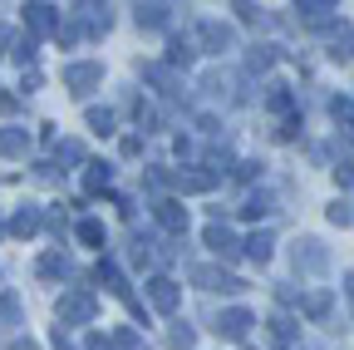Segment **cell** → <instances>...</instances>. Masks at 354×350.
<instances>
[{"label":"cell","instance_id":"obj_31","mask_svg":"<svg viewBox=\"0 0 354 350\" xmlns=\"http://www.w3.org/2000/svg\"><path fill=\"white\" fill-rule=\"evenodd\" d=\"M15 321H20V296L0 291V326H15Z\"/></svg>","mask_w":354,"mask_h":350},{"label":"cell","instance_id":"obj_48","mask_svg":"<svg viewBox=\"0 0 354 350\" xmlns=\"http://www.w3.org/2000/svg\"><path fill=\"white\" fill-rule=\"evenodd\" d=\"M300 350H305V345H300Z\"/></svg>","mask_w":354,"mask_h":350},{"label":"cell","instance_id":"obj_17","mask_svg":"<svg viewBox=\"0 0 354 350\" xmlns=\"http://www.w3.org/2000/svg\"><path fill=\"white\" fill-rule=\"evenodd\" d=\"M133 20H138V30H167L172 6H138V10H133Z\"/></svg>","mask_w":354,"mask_h":350},{"label":"cell","instance_id":"obj_30","mask_svg":"<svg viewBox=\"0 0 354 350\" xmlns=\"http://www.w3.org/2000/svg\"><path fill=\"white\" fill-rule=\"evenodd\" d=\"M325 217H330V222H335V227H354V202H344V198H335Z\"/></svg>","mask_w":354,"mask_h":350},{"label":"cell","instance_id":"obj_26","mask_svg":"<svg viewBox=\"0 0 354 350\" xmlns=\"http://www.w3.org/2000/svg\"><path fill=\"white\" fill-rule=\"evenodd\" d=\"M167 183H177L183 193H207L212 188V173H172Z\"/></svg>","mask_w":354,"mask_h":350},{"label":"cell","instance_id":"obj_35","mask_svg":"<svg viewBox=\"0 0 354 350\" xmlns=\"http://www.w3.org/2000/svg\"><path fill=\"white\" fill-rule=\"evenodd\" d=\"M10 55H15L20 64H35V55H39V50H35V35H20L15 45H10Z\"/></svg>","mask_w":354,"mask_h":350},{"label":"cell","instance_id":"obj_4","mask_svg":"<svg viewBox=\"0 0 354 350\" xmlns=\"http://www.w3.org/2000/svg\"><path fill=\"white\" fill-rule=\"evenodd\" d=\"M192 281H197L202 291H221V296H241V291H246L241 277L221 272V267H192Z\"/></svg>","mask_w":354,"mask_h":350},{"label":"cell","instance_id":"obj_24","mask_svg":"<svg viewBox=\"0 0 354 350\" xmlns=\"http://www.w3.org/2000/svg\"><path fill=\"white\" fill-rule=\"evenodd\" d=\"M300 306H305V316H310V321H325V316H330V306H335V296H330V291H310Z\"/></svg>","mask_w":354,"mask_h":350},{"label":"cell","instance_id":"obj_27","mask_svg":"<svg viewBox=\"0 0 354 350\" xmlns=\"http://www.w3.org/2000/svg\"><path fill=\"white\" fill-rule=\"evenodd\" d=\"M330 114H335V123L344 128V134L354 139V99H330Z\"/></svg>","mask_w":354,"mask_h":350},{"label":"cell","instance_id":"obj_39","mask_svg":"<svg viewBox=\"0 0 354 350\" xmlns=\"http://www.w3.org/2000/svg\"><path fill=\"white\" fill-rule=\"evenodd\" d=\"M335 183H339V188H354V163H339V168H335Z\"/></svg>","mask_w":354,"mask_h":350},{"label":"cell","instance_id":"obj_1","mask_svg":"<svg viewBox=\"0 0 354 350\" xmlns=\"http://www.w3.org/2000/svg\"><path fill=\"white\" fill-rule=\"evenodd\" d=\"M55 311H59V321H64V326H88V321L99 316V296L88 291V286H74V291H64V296H59Z\"/></svg>","mask_w":354,"mask_h":350},{"label":"cell","instance_id":"obj_23","mask_svg":"<svg viewBox=\"0 0 354 350\" xmlns=\"http://www.w3.org/2000/svg\"><path fill=\"white\" fill-rule=\"evenodd\" d=\"M192 345H197V331L187 321H172L167 326V350H192Z\"/></svg>","mask_w":354,"mask_h":350},{"label":"cell","instance_id":"obj_15","mask_svg":"<svg viewBox=\"0 0 354 350\" xmlns=\"http://www.w3.org/2000/svg\"><path fill=\"white\" fill-rule=\"evenodd\" d=\"M39 222H44V212H39L35 202H25V207L10 217V232H15V237H35V232H39Z\"/></svg>","mask_w":354,"mask_h":350},{"label":"cell","instance_id":"obj_14","mask_svg":"<svg viewBox=\"0 0 354 350\" xmlns=\"http://www.w3.org/2000/svg\"><path fill=\"white\" fill-rule=\"evenodd\" d=\"M143 79L153 84L158 94H167V99H177V94H183V89H177V74H172L167 64H143Z\"/></svg>","mask_w":354,"mask_h":350},{"label":"cell","instance_id":"obj_41","mask_svg":"<svg viewBox=\"0 0 354 350\" xmlns=\"http://www.w3.org/2000/svg\"><path fill=\"white\" fill-rule=\"evenodd\" d=\"M256 173H261V163H236V178H241V183H251Z\"/></svg>","mask_w":354,"mask_h":350},{"label":"cell","instance_id":"obj_45","mask_svg":"<svg viewBox=\"0 0 354 350\" xmlns=\"http://www.w3.org/2000/svg\"><path fill=\"white\" fill-rule=\"evenodd\" d=\"M10 45H15V35H10V30H6V25H0V55H6V50H10Z\"/></svg>","mask_w":354,"mask_h":350},{"label":"cell","instance_id":"obj_38","mask_svg":"<svg viewBox=\"0 0 354 350\" xmlns=\"http://www.w3.org/2000/svg\"><path fill=\"white\" fill-rule=\"evenodd\" d=\"M84 350H113V340H109L104 331H88V335H84Z\"/></svg>","mask_w":354,"mask_h":350},{"label":"cell","instance_id":"obj_37","mask_svg":"<svg viewBox=\"0 0 354 350\" xmlns=\"http://www.w3.org/2000/svg\"><path fill=\"white\" fill-rule=\"evenodd\" d=\"M271 335H276V340H295V326H290L286 316H271Z\"/></svg>","mask_w":354,"mask_h":350},{"label":"cell","instance_id":"obj_20","mask_svg":"<svg viewBox=\"0 0 354 350\" xmlns=\"http://www.w3.org/2000/svg\"><path fill=\"white\" fill-rule=\"evenodd\" d=\"M74 237H79L84 247H104V242H109V232H104V222H99V217H79Z\"/></svg>","mask_w":354,"mask_h":350},{"label":"cell","instance_id":"obj_44","mask_svg":"<svg viewBox=\"0 0 354 350\" xmlns=\"http://www.w3.org/2000/svg\"><path fill=\"white\" fill-rule=\"evenodd\" d=\"M10 350H39V345H35L30 335H15V340H10Z\"/></svg>","mask_w":354,"mask_h":350},{"label":"cell","instance_id":"obj_2","mask_svg":"<svg viewBox=\"0 0 354 350\" xmlns=\"http://www.w3.org/2000/svg\"><path fill=\"white\" fill-rule=\"evenodd\" d=\"M104 84V64L99 60H74V64H64V89L74 94V99H88Z\"/></svg>","mask_w":354,"mask_h":350},{"label":"cell","instance_id":"obj_21","mask_svg":"<svg viewBox=\"0 0 354 350\" xmlns=\"http://www.w3.org/2000/svg\"><path fill=\"white\" fill-rule=\"evenodd\" d=\"M109 183H113V168H109V163H88V173H84V193L94 198V193H104Z\"/></svg>","mask_w":354,"mask_h":350},{"label":"cell","instance_id":"obj_19","mask_svg":"<svg viewBox=\"0 0 354 350\" xmlns=\"http://www.w3.org/2000/svg\"><path fill=\"white\" fill-rule=\"evenodd\" d=\"M241 247H246L251 261H261V267H266V261H271V252H276V237H271V232H251Z\"/></svg>","mask_w":354,"mask_h":350},{"label":"cell","instance_id":"obj_22","mask_svg":"<svg viewBox=\"0 0 354 350\" xmlns=\"http://www.w3.org/2000/svg\"><path fill=\"white\" fill-rule=\"evenodd\" d=\"M266 109H271V114H290V109H295L290 84H271V89H266Z\"/></svg>","mask_w":354,"mask_h":350},{"label":"cell","instance_id":"obj_7","mask_svg":"<svg viewBox=\"0 0 354 350\" xmlns=\"http://www.w3.org/2000/svg\"><path fill=\"white\" fill-rule=\"evenodd\" d=\"M251 326H256V316L246 311V306H232V311H221V316H216V326H212V331H216L221 340H246V335H251Z\"/></svg>","mask_w":354,"mask_h":350},{"label":"cell","instance_id":"obj_11","mask_svg":"<svg viewBox=\"0 0 354 350\" xmlns=\"http://www.w3.org/2000/svg\"><path fill=\"white\" fill-rule=\"evenodd\" d=\"M202 242H207V247H212V252H216L221 261H232V256L241 252V242H236V232H232V227H221V222H212V227L202 232Z\"/></svg>","mask_w":354,"mask_h":350},{"label":"cell","instance_id":"obj_5","mask_svg":"<svg viewBox=\"0 0 354 350\" xmlns=\"http://www.w3.org/2000/svg\"><path fill=\"white\" fill-rule=\"evenodd\" d=\"M94 277H99V281L109 286V296H118V301L128 306V311H133V316H143V301H138V296H133V291H128V281H123V272L113 267V261H109V256L99 261V272H94Z\"/></svg>","mask_w":354,"mask_h":350},{"label":"cell","instance_id":"obj_33","mask_svg":"<svg viewBox=\"0 0 354 350\" xmlns=\"http://www.w3.org/2000/svg\"><path fill=\"white\" fill-rule=\"evenodd\" d=\"M133 119H138L143 134H158V109H153V104H143V99H138V104H133Z\"/></svg>","mask_w":354,"mask_h":350},{"label":"cell","instance_id":"obj_42","mask_svg":"<svg viewBox=\"0 0 354 350\" xmlns=\"http://www.w3.org/2000/svg\"><path fill=\"white\" fill-rule=\"evenodd\" d=\"M232 10H236V20H246V25H251V20H256V15H261V10H256V6H246V0H241V6H232Z\"/></svg>","mask_w":354,"mask_h":350},{"label":"cell","instance_id":"obj_28","mask_svg":"<svg viewBox=\"0 0 354 350\" xmlns=\"http://www.w3.org/2000/svg\"><path fill=\"white\" fill-rule=\"evenodd\" d=\"M330 60H335V64H349V60H354V35H349V30H339V35H335Z\"/></svg>","mask_w":354,"mask_h":350},{"label":"cell","instance_id":"obj_36","mask_svg":"<svg viewBox=\"0 0 354 350\" xmlns=\"http://www.w3.org/2000/svg\"><path fill=\"white\" fill-rule=\"evenodd\" d=\"M88 128L94 134H113V109H88Z\"/></svg>","mask_w":354,"mask_h":350},{"label":"cell","instance_id":"obj_34","mask_svg":"<svg viewBox=\"0 0 354 350\" xmlns=\"http://www.w3.org/2000/svg\"><path fill=\"white\" fill-rule=\"evenodd\" d=\"M271 207H276V202H271V193H251V198L241 202V212H246V217H266Z\"/></svg>","mask_w":354,"mask_h":350},{"label":"cell","instance_id":"obj_8","mask_svg":"<svg viewBox=\"0 0 354 350\" xmlns=\"http://www.w3.org/2000/svg\"><path fill=\"white\" fill-rule=\"evenodd\" d=\"M153 217H158V227L172 232V237H183V232H187V207H183V202H172V198H158V202H153Z\"/></svg>","mask_w":354,"mask_h":350},{"label":"cell","instance_id":"obj_16","mask_svg":"<svg viewBox=\"0 0 354 350\" xmlns=\"http://www.w3.org/2000/svg\"><path fill=\"white\" fill-rule=\"evenodd\" d=\"M25 153H30L25 128H0V158H25Z\"/></svg>","mask_w":354,"mask_h":350},{"label":"cell","instance_id":"obj_32","mask_svg":"<svg viewBox=\"0 0 354 350\" xmlns=\"http://www.w3.org/2000/svg\"><path fill=\"white\" fill-rule=\"evenodd\" d=\"M55 163H84V143H79V139L55 143Z\"/></svg>","mask_w":354,"mask_h":350},{"label":"cell","instance_id":"obj_40","mask_svg":"<svg viewBox=\"0 0 354 350\" xmlns=\"http://www.w3.org/2000/svg\"><path fill=\"white\" fill-rule=\"evenodd\" d=\"M118 148H123V158H133V153H143V139H138V134H128Z\"/></svg>","mask_w":354,"mask_h":350},{"label":"cell","instance_id":"obj_6","mask_svg":"<svg viewBox=\"0 0 354 350\" xmlns=\"http://www.w3.org/2000/svg\"><path fill=\"white\" fill-rule=\"evenodd\" d=\"M197 40H202L207 55H221V50L236 45V30H232L227 20H197Z\"/></svg>","mask_w":354,"mask_h":350},{"label":"cell","instance_id":"obj_18","mask_svg":"<svg viewBox=\"0 0 354 350\" xmlns=\"http://www.w3.org/2000/svg\"><path fill=\"white\" fill-rule=\"evenodd\" d=\"M192 60H197V50L187 45V40L172 35V40H167V69H172V74H177V69H192Z\"/></svg>","mask_w":354,"mask_h":350},{"label":"cell","instance_id":"obj_46","mask_svg":"<svg viewBox=\"0 0 354 350\" xmlns=\"http://www.w3.org/2000/svg\"><path fill=\"white\" fill-rule=\"evenodd\" d=\"M55 350H74V345H69V335H64V326L55 331Z\"/></svg>","mask_w":354,"mask_h":350},{"label":"cell","instance_id":"obj_10","mask_svg":"<svg viewBox=\"0 0 354 350\" xmlns=\"http://www.w3.org/2000/svg\"><path fill=\"white\" fill-rule=\"evenodd\" d=\"M295 10H300V25L305 30H335V15H330L335 6H330V0H300Z\"/></svg>","mask_w":354,"mask_h":350},{"label":"cell","instance_id":"obj_13","mask_svg":"<svg viewBox=\"0 0 354 350\" xmlns=\"http://www.w3.org/2000/svg\"><path fill=\"white\" fill-rule=\"evenodd\" d=\"M25 25H30L35 35H55V30H59V10H55V6H25Z\"/></svg>","mask_w":354,"mask_h":350},{"label":"cell","instance_id":"obj_43","mask_svg":"<svg viewBox=\"0 0 354 350\" xmlns=\"http://www.w3.org/2000/svg\"><path fill=\"white\" fill-rule=\"evenodd\" d=\"M15 109H20V99H15V94H0V114H15Z\"/></svg>","mask_w":354,"mask_h":350},{"label":"cell","instance_id":"obj_12","mask_svg":"<svg viewBox=\"0 0 354 350\" xmlns=\"http://www.w3.org/2000/svg\"><path fill=\"white\" fill-rule=\"evenodd\" d=\"M35 272H39L44 281H59V277H69V272H74V261H69V252H64V247H55V252H44V256L35 261Z\"/></svg>","mask_w":354,"mask_h":350},{"label":"cell","instance_id":"obj_9","mask_svg":"<svg viewBox=\"0 0 354 350\" xmlns=\"http://www.w3.org/2000/svg\"><path fill=\"white\" fill-rule=\"evenodd\" d=\"M148 301H153V311L172 316L177 301H183V291H177V281H167V277H153V281H148Z\"/></svg>","mask_w":354,"mask_h":350},{"label":"cell","instance_id":"obj_25","mask_svg":"<svg viewBox=\"0 0 354 350\" xmlns=\"http://www.w3.org/2000/svg\"><path fill=\"white\" fill-rule=\"evenodd\" d=\"M276 64V45H251V55H246V69L251 74H266Z\"/></svg>","mask_w":354,"mask_h":350},{"label":"cell","instance_id":"obj_29","mask_svg":"<svg viewBox=\"0 0 354 350\" xmlns=\"http://www.w3.org/2000/svg\"><path fill=\"white\" fill-rule=\"evenodd\" d=\"M113 350H153L138 331H133V326H118V335H113Z\"/></svg>","mask_w":354,"mask_h":350},{"label":"cell","instance_id":"obj_3","mask_svg":"<svg viewBox=\"0 0 354 350\" xmlns=\"http://www.w3.org/2000/svg\"><path fill=\"white\" fill-rule=\"evenodd\" d=\"M295 272L300 277H325L330 272V252H325L320 237H300L295 242Z\"/></svg>","mask_w":354,"mask_h":350},{"label":"cell","instance_id":"obj_47","mask_svg":"<svg viewBox=\"0 0 354 350\" xmlns=\"http://www.w3.org/2000/svg\"><path fill=\"white\" fill-rule=\"evenodd\" d=\"M344 296H349V301H354V277H344Z\"/></svg>","mask_w":354,"mask_h":350}]
</instances>
